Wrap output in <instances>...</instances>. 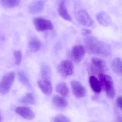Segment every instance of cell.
Masks as SVG:
<instances>
[{"label": "cell", "mask_w": 122, "mask_h": 122, "mask_svg": "<svg viewBox=\"0 0 122 122\" xmlns=\"http://www.w3.org/2000/svg\"><path fill=\"white\" fill-rule=\"evenodd\" d=\"M38 85L41 91L46 95H51L52 93V83L48 79H42L38 82Z\"/></svg>", "instance_id": "obj_10"}, {"label": "cell", "mask_w": 122, "mask_h": 122, "mask_svg": "<svg viewBox=\"0 0 122 122\" xmlns=\"http://www.w3.org/2000/svg\"><path fill=\"white\" fill-rule=\"evenodd\" d=\"M14 56L15 64L18 65H20L22 61V52L20 51H16L14 53Z\"/></svg>", "instance_id": "obj_24"}, {"label": "cell", "mask_w": 122, "mask_h": 122, "mask_svg": "<svg viewBox=\"0 0 122 122\" xmlns=\"http://www.w3.org/2000/svg\"><path fill=\"white\" fill-rule=\"evenodd\" d=\"M59 73L64 77L70 76L73 74L74 66L72 62L68 60L62 61L58 66Z\"/></svg>", "instance_id": "obj_6"}, {"label": "cell", "mask_w": 122, "mask_h": 122, "mask_svg": "<svg viewBox=\"0 0 122 122\" xmlns=\"http://www.w3.org/2000/svg\"><path fill=\"white\" fill-rule=\"evenodd\" d=\"M98 76L102 88L105 91L107 96L109 98H113L115 95V91L111 77L105 74H101Z\"/></svg>", "instance_id": "obj_2"}, {"label": "cell", "mask_w": 122, "mask_h": 122, "mask_svg": "<svg viewBox=\"0 0 122 122\" xmlns=\"http://www.w3.org/2000/svg\"><path fill=\"white\" fill-rule=\"evenodd\" d=\"M89 81L91 87L95 92L98 93L101 91L102 88L100 82L95 76H91Z\"/></svg>", "instance_id": "obj_17"}, {"label": "cell", "mask_w": 122, "mask_h": 122, "mask_svg": "<svg viewBox=\"0 0 122 122\" xmlns=\"http://www.w3.org/2000/svg\"><path fill=\"white\" fill-rule=\"evenodd\" d=\"M77 17L79 22L84 26L90 27L94 25V21L85 9H81L78 12Z\"/></svg>", "instance_id": "obj_7"}, {"label": "cell", "mask_w": 122, "mask_h": 122, "mask_svg": "<svg viewBox=\"0 0 122 122\" xmlns=\"http://www.w3.org/2000/svg\"><path fill=\"white\" fill-rule=\"evenodd\" d=\"M1 3L5 7L12 8L19 5L20 0H1Z\"/></svg>", "instance_id": "obj_22"}, {"label": "cell", "mask_w": 122, "mask_h": 122, "mask_svg": "<svg viewBox=\"0 0 122 122\" xmlns=\"http://www.w3.org/2000/svg\"><path fill=\"white\" fill-rule=\"evenodd\" d=\"M45 5V0H36L29 6V11L32 14L38 13L42 11Z\"/></svg>", "instance_id": "obj_12"}, {"label": "cell", "mask_w": 122, "mask_h": 122, "mask_svg": "<svg viewBox=\"0 0 122 122\" xmlns=\"http://www.w3.org/2000/svg\"><path fill=\"white\" fill-rule=\"evenodd\" d=\"M18 77L19 80L23 85L28 87L30 86L28 78L23 71H20L18 72Z\"/></svg>", "instance_id": "obj_23"}, {"label": "cell", "mask_w": 122, "mask_h": 122, "mask_svg": "<svg viewBox=\"0 0 122 122\" xmlns=\"http://www.w3.org/2000/svg\"><path fill=\"white\" fill-rule=\"evenodd\" d=\"M52 102L56 107L61 109L66 108L68 105V101L65 98L57 95L54 96L53 97Z\"/></svg>", "instance_id": "obj_15"}, {"label": "cell", "mask_w": 122, "mask_h": 122, "mask_svg": "<svg viewBox=\"0 0 122 122\" xmlns=\"http://www.w3.org/2000/svg\"><path fill=\"white\" fill-rule=\"evenodd\" d=\"M41 47V42L37 38H33L29 42V48L32 52H37L40 50Z\"/></svg>", "instance_id": "obj_18"}, {"label": "cell", "mask_w": 122, "mask_h": 122, "mask_svg": "<svg viewBox=\"0 0 122 122\" xmlns=\"http://www.w3.org/2000/svg\"><path fill=\"white\" fill-rule=\"evenodd\" d=\"M56 91L63 97L67 96L69 93V88L65 82L59 83L56 86Z\"/></svg>", "instance_id": "obj_19"}, {"label": "cell", "mask_w": 122, "mask_h": 122, "mask_svg": "<svg viewBox=\"0 0 122 122\" xmlns=\"http://www.w3.org/2000/svg\"><path fill=\"white\" fill-rule=\"evenodd\" d=\"M54 122H70L68 118L63 115H58L56 116L53 118Z\"/></svg>", "instance_id": "obj_25"}, {"label": "cell", "mask_w": 122, "mask_h": 122, "mask_svg": "<svg viewBox=\"0 0 122 122\" xmlns=\"http://www.w3.org/2000/svg\"><path fill=\"white\" fill-rule=\"evenodd\" d=\"M116 104L118 107L122 111V96H120L117 98L116 100Z\"/></svg>", "instance_id": "obj_26"}, {"label": "cell", "mask_w": 122, "mask_h": 122, "mask_svg": "<svg viewBox=\"0 0 122 122\" xmlns=\"http://www.w3.org/2000/svg\"><path fill=\"white\" fill-rule=\"evenodd\" d=\"M85 43L86 48L91 53L102 56L108 57L112 53L110 46L90 35L85 36Z\"/></svg>", "instance_id": "obj_1"}, {"label": "cell", "mask_w": 122, "mask_h": 122, "mask_svg": "<svg viewBox=\"0 0 122 122\" xmlns=\"http://www.w3.org/2000/svg\"><path fill=\"white\" fill-rule=\"evenodd\" d=\"M96 19L98 22L103 27L110 26L112 23L110 17L105 12H101L96 15Z\"/></svg>", "instance_id": "obj_13"}, {"label": "cell", "mask_w": 122, "mask_h": 122, "mask_svg": "<svg viewBox=\"0 0 122 122\" xmlns=\"http://www.w3.org/2000/svg\"><path fill=\"white\" fill-rule=\"evenodd\" d=\"M51 74V70L50 67L46 65H43L41 70V74L42 79L50 80Z\"/></svg>", "instance_id": "obj_21"}, {"label": "cell", "mask_w": 122, "mask_h": 122, "mask_svg": "<svg viewBox=\"0 0 122 122\" xmlns=\"http://www.w3.org/2000/svg\"><path fill=\"white\" fill-rule=\"evenodd\" d=\"M15 112L18 115L25 120H32L35 117L34 112L28 107L25 106L18 107L15 110Z\"/></svg>", "instance_id": "obj_9"}, {"label": "cell", "mask_w": 122, "mask_h": 122, "mask_svg": "<svg viewBox=\"0 0 122 122\" xmlns=\"http://www.w3.org/2000/svg\"><path fill=\"white\" fill-rule=\"evenodd\" d=\"M21 103L25 105H34L36 100L34 96L32 93H28L25 95L20 99Z\"/></svg>", "instance_id": "obj_20"}, {"label": "cell", "mask_w": 122, "mask_h": 122, "mask_svg": "<svg viewBox=\"0 0 122 122\" xmlns=\"http://www.w3.org/2000/svg\"><path fill=\"white\" fill-rule=\"evenodd\" d=\"M15 74L11 72L5 74L3 78L0 85V91L3 95L7 94L10 90L15 80Z\"/></svg>", "instance_id": "obj_4"}, {"label": "cell", "mask_w": 122, "mask_h": 122, "mask_svg": "<svg viewBox=\"0 0 122 122\" xmlns=\"http://www.w3.org/2000/svg\"><path fill=\"white\" fill-rule=\"evenodd\" d=\"M58 10L59 15L63 19L67 21H71L72 18L68 13L64 0H62L60 3Z\"/></svg>", "instance_id": "obj_14"}, {"label": "cell", "mask_w": 122, "mask_h": 122, "mask_svg": "<svg viewBox=\"0 0 122 122\" xmlns=\"http://www.w3.org/2000/svg\"><path fill=\"white\" fill-rule=\"evenodd\" d=\"M71 83L73 92L76 97L81 98L86 95V90L81 83L76 80L72 81Z\"/></svg>", "instance_id": "obj_8"}, {"label": "cell", "mask_w": 122, "mask_h": 122, "mask_svg": "<svg viewBox=\"0 0 122 122\" xmlns=\"http://www.w3.org/2000/svg\"><path fill=\"white\" fill-rule=\"evenodd\" d=\"M85 50L84 47L81 45H77L74 46L72 50V55L76 62L79 63L84 57Z\"/></svg>", "instance_id": "obj_11"}, {"label": "cell", "mask_w": 122, "mask_h": 122, "mask_svg": "<svg viewBox=\"0 0 122 122\" xmlns=\"http://www.w3.org/2000/svg\"><path fill=\"white\" fill-rule=\"evenodd\" d=\"M91 33L92 32L91 30L88 29H84L82 31V34L85 36L90 35Z\"/></svg>", "instance_id": "obj_27"}, {"label": "cell", "mask_w": 122, "mask_h": 122, "mask_svg": "<svg viewBox=\"0 0 122 122\" xmlns=\"http://www.w3.org/2000/svg\"><path fill=\"white\" fill-rule=\"evenodd\" d=\"M91 70L92 73L99 76L105 74L108 70L106 62L102 59L98 57H93L91 60Z\"/></svg>", "instance_id": "obj_3"}, {"label": "cell", "mask_w": 122, "mask_h": 122, "mask_svg": "<svg viewBox=\"0 0 122 122\" xmlns=\"http://www.w3.org/2000/svg\"><path fill=\"white\" fill-rule=\"evenodd\" d=\"M33 24L35 28L39 32H44L52 30L53 28L52 23L51 20L41 17H37L34 19Z\"/></svg>", "instance_id": "obj_5"}, {"label": "cell", "mask_w": 122, "mask_h": 122, "mask_svg": "<svg viewBox=\"0 0 122 122\" xmlns=\"http://www.w3.org/2000/svg\"><path fill=\"white\" fill-rule=\"evenodd\" d=\"M111 68L116 74L122 75V60L120 58H114L111 64Z\"/></svg>", "instance_id": "obj_16"}]
</instances>
